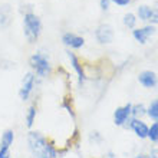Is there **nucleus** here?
Instances as JSON below:
<instances>
[{
  "label": "nucleus",
  "mask_w": 158,
  "mask_h": 158,
  "mask_svg": "<svg viewBox=\"0 0 158 158\" xmlns=\"http://www.w3.org/2000/svg\"><path fill=\"white\" fill-rule=\"evenodd\" d=\"M27 144L35 158H58V152L39 132H29Z\"/></svg>",
  "instance_id": "nucleus-1"
},
{
  "label": "nucleus",
  "mask_w": 158,
  "mask_h": 158,
  "mask_svg": "<svg viewBox=\"0 0 158 158\" xmlns=\"http://www.w3.org/2000/svg\"><path fill=\"white\" fill-rule=\"evenodd\" d=\"M23 29H25L26 39H27L30 43L36 42L39 38V35H40V30H42L40 19H39L36 15H33V13H26L25 19H23Z\"/></svg>",
  "instance_id": "nucleus-2"
},
{
  "label": "nucleus",
  "mask_w": 158,
  "mask_h": 158,
  "mask_svg": "<svg viewBox=\"0 0 158 158\" xmlns=\"http://www.w3.org/2000/svg\"><path fill=\"white\" fill-rule=\"evenodd\" d=\"M29 62H30V66L36 71V73H38L40 78H45V76H48L50 73L49 60H48V58H46L45 55L35 53L33 56H30Z\"/></svg>",
  "instance_id": "nucleus-3"
},
{
  "label": "nucleus",
  "mask_w": 158,
  "mask_h": 158,
  "mask_svg": "<svg viewBox=\"0 0 158 158\" xmlns=\"http://www.w3.org/2000/svg\"><path fill=\"white\" fill-rule=\"evenodd\" d=\"M33 86H35V75L29 72V73H26V76L22 81V86L20 91H19V96H20L22 101H27Z\"/></svg>",
  "instance_id": "nucleus-4"
},
{
  "label": "nucleus",
  "mask_w": 158,
  "mask_h": 158,
  "mask_svg": "<svg viewBox=\"0 0 158 158\" xmlns=\"http://www.w3.org/2000/svg\"><path fill=\"white\" fill-rule=\"evenodd\" d=\"M96 39L101 43H111L114 39V30L109 25H101L96 30Z\"/></svg>",
  "instance_id": "nucleus-5"
},
{
  "label": "nucleus",
  "mask_w": 158,
  "mask_h": 158,
  "mask_svg": "<svg viewBox=\"0 0 158 158\" xmlns=\"http://www.w3.org/2000/svg\"><path fill=\"white\" fill-rule=\"evenodd\" d=\"M131 108H132L131 104H127L125 106L117 108V111L114 114V122H115V125H124L127 122L128 117L131 115Z\"/></svg>",
  "instance_id": "nucleus-6"
},
{
  "label": "nucleus",
  "mask_w": 158,
  "mask_h": 158,
  "mask_svg": "<svg viewBox=\"0 0 158 158\" xmlns=\"http://www.w3.org/2000/svg\"><path fill=\"white\" fill-rule=\"evenodd\" d=\"M138 79H139V83L144 85L145 88H155L157 86V83H158V78L152 71L141 72L139 76H138Z\"/></svg>",
  "instance_id": "nucleus-7"
},
{
  "label": "nucleus",
  "mask_w": 158,
  "mask_h": 158,
  "mask_svg": "<svg viewBox=\"0 0 158 158\" xmlns=\"http://www.w3.org/2000/svg\"><path fill=\"white\" fill-rule=\"evenodd\" d=\"M132 131L137 134V137L139 138H147L148 137V127L145 125V122H142L141 119H137V118H134L131 121V125H129Z\"/></svg>",
  "instance_id": "nucleus-8"
},
{
  "label": "nucleus",
  "mask_w": 158,
  "mask_h": 158,
  "mask_svg": "<svg viewBox=\"0 0 158 158\" xmlns=\"http://www.w3.org/2000/svg\"><path fill=\"white\" fill-rule=\"evenodd\" d=\"M62 42L65 43V45L75 48V49L82 48L83 43H85L83 38H81V36H76V35H73V33H65L62 36Z\"/></svg>",
  "instance_id": "nucleus-9"
},
{
  "label": "nucleus",
  "mask_w": 158,
  "mask_h": 158,
  "mask_svg": "<svg viewBox=\"0 0 158 158\" xmlns=\"http://www.w3.org/2000/svg\"><path fill=\"white\" fill-rule=\"evenodd\" d=\"M154 32H155V29L152 26H145V27H142V29L134 30V38L137 39L139 43H145L148 36H151Z\"/></svg>",
  "instance_id": "nucleus-10"
},
{
  "label": "nucleus",
  "mask_w": 158,
  "mask_h": 158,
  "mask_svg": "<svg viewBox=\"0 0 158 158\" xmlns=\"http://www.w3.org/2000/svg\"><path fill=\"white\" fill-rule=\"evenodd\" d=\"M12 20V9L9 4L0 6V27H6Z\"/></svg>",
  "instance_id": "nucleus-11"
},
{
  "label": "nucleus",
  "mask_w": 158,
  "mask_h": 158,
  "mask_svg": "<svg viewBox=\"0 0 158 158\" xmlns=\"http://www.w3.org/2000/svg\"><path fill=\"white\" fill-rule=\"evenodd\" d=\"M68 56H69V59H71L72 65H73V68H75L76 73H78L79 83H82L83 81H85V72H83V69H82V65L79 63L78 58H76V56H75V55H73V53H68Z\"/></svg>",
  "instance_id": "nucleus-12"
},
{
  "label": "nucleus",
  "mask_w": 158,
  "mask_h": 158,
  "mask_svg": "<svg viewBox=\"0 0 158 158\" xmlns=\"http://www.w3.org/2000/svg\"><path fill=\"white\" fill-rule=\"evenodd\" d=\"M13 139H15V132L12 129H6L2 135V142H0V148H10V145L13 144Z\"/></svg>",
  "instance_id": "nucleus-13"
},
{
  "label": "nucleus",
  "mask_w": 158,
  "mask_h": 158,
  "mask_svg": "<svg viewBox=\"0 0 158 158\" xmlns=\"http://www.w3.org/2000/svg\"><path fill=\"white\" fill-rule=\"evenodd\" d=\"M147 114H148V117L152 118L154 121L158 122V99L152 101L150 105V108L147 109Z\"/></svg>",
  "instance_id": "nucleus-14"
},
{
  "label": "nucleus",
  "mask_w": 158,
  "mask_h": 158,
  "mask_svg": "<svg viewBox=\"0 0 158 158\" xmlns=\"http://www.w3.org/2000/svg\"><path fill=\"white\" fill-rule=\"evenodd\" d=\"M151 10L152 9L148 7V6H139L138 7V16H139V19L141 20H148L151 15Z\"/></svg>",
  "instance_id": "nucleus-15"
},
{
  "label": "nucleus",
  "mask_w": 158,
  "mask_h": 158,
  "mask_svg": "<svg viewBox=\"0 0 158 158\" xmlns=\"http://www.w3.org/2000/svg\"><path fill=\"white\" fill-rule=\"evenodd\" d=\"M152 142H158V122H154L151 125V128H148V137Z\"/></svg>",
  "instance_id": "nucleus-16"
},
{
  "label": "nucleus",
  "mask_w": 158,
  "mask_h": 158,
  "mask_svg": "<svg viewBox=\"0 0 158 158\" xmlns=\"http://www.w3.org/2000/svg\"><path fill=\"white\" fill-rule=\"evenodd\" d=\"M35 118H36V108H35V106H30V108L27 109V114H26V125H27L29 128L33 125Z\"/></svg>",
  "instance_id": "nucleus-17"
},
{
  "label": "nucleus",
  "mask_w": 158,
  "mask_h": 158,
  "mask_svg": "<svg viewBox=\"0 0 158 158\" xmlns=\"http://www.w3.org/2000/svg\"><path fill=\"white\" fill-rule=\"evenodd\" d=\"M131 114L134 115V118H137V119H138V117H142L144 114H147L145 112V106H144L142 104L134 105L132 108H131Z\"/></svg>",
  "instance_id": "nucleus-18"
},
{
  "label": "nucleus",
  "mask_w": 158,
  "mask_h": 158,
  "mask_svg": "<svg viewBox=\"0 0 158 158\" xmlns=\"http://www.w3.org/2000/svg\"><path fill=\"white\" fill-rule=\"evenodd\" d=\"M124 23H125V26H128V27H134L135 23H137V19H135V16H134L132 13H128V15H125V17H124Z\"/></svg>",
  "instance_id": "nucleus-19"
},
{
  "label": "nucleus",
  "mask_w": 158,
  "mask_h": 158,
  "mask_svg": "<svg viewBox=\"0 0 158 158\" xmlns=\"http://www.w3.org/2000/svg\"><path fill=\"white\" fill-rule=\"evenodd\" d=\"M148 20L151 23H158V9H154V10H151V15H150V19Z\"/></svg>",
  "instance_id": "nucleus-20"
},
{
  "label": "nucleus",
  "mask_w": 158,
  "mask_h": 158,
  "mask_svg": "<svg viewBox=\"0 0 158 158\" xmlns=\"http://www.w3.org/2000/svg\"><path fill=\"white\" fill-rule=\"evenodd\" d=\"M0 158H10V152L7 148H0Z\"/></svg>",
  "instance_id": "nucleus-21"
},
{
  "label": "nucleus",
  "mask_w": 158,
  "mask_h": 158,
  "mask_svg": "<svg viewBox=\"0 0 158 158\" xmlns=\"http://www.w3.org/2000/svg\"><path fill=\"white\" fill-rule=\"evenodd\" d=\"M150 158H158V147H155V148H152L150 152V155H148Z\"/></svg>",
  "instance_id": "nucleus-22"
},
{
  "label": "nucleus",
  "mask_w": 158,
  "mask_h": 158,
  "mask_svg": "<svg viewBox=\"0 0 158 158\" xmlns=\"http://www.w3.org/2000/svg\"><path fill=\"white\" fill-rule=\"evenodd\" d=\"M114 3H117V4H119V6H125V4H128L131 0H112Z\"/></svg>",
  "instance_id": "nucleus-23"
},
{
  "label": "nucleus",
  "mask_w": 158,
  "mask_h": 158,
  "mask_svg": "<svg viewBox=\"0 0 158 158\" xmlns=\"http://www.w3.org/2000/svg\"><path fill=\"white\" fill-rule=\"evenodd\" d=\"M109 6V0H101V7L104 9V10H106Z\"/></svg>",
  "instance_id": "nucleus-24"
},
{
  "label": "nucleus",
  "mask_w": 158,
  "mask_h": 158,
  "mask_svg": "<svg viewBox=\"0 0 158 158\" xmlns=\"http://www.w3.org/2000/svg\"><path fill=\"white\" fill-rule=\"evenodd\" d=\"M137 158H150V157H148V155H145V154H141V155H138Z\"/></svg>",
  "instance_id": "nucleus-25"
},
{
  "label": "nucleus",
  "mask_w": 158,
  "mask_h": 158,
  "mask_svg": "<svg viewBox=\"0 0 158 158\" xmlns=\"http://www.w3.org/2000/svg\"><path fill=\"white\" fill-rule=\"evenodd\" d=\"M104 158H115V157H114L112 154H108V155H106V157H104Z\"/></svg>",
  "instance_id": "nucleus-26"
}]
</instances>
